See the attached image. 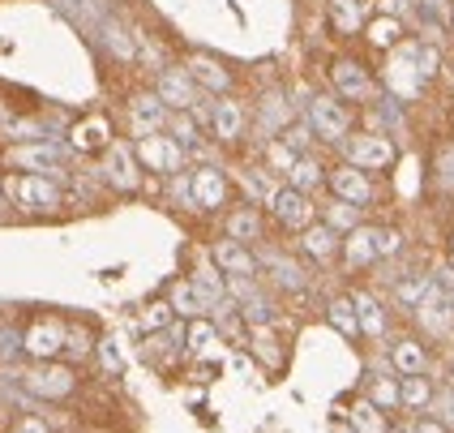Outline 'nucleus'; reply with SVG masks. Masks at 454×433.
<instances>
[{
  "instance_id": "1",
  "label": "nucleus",
  "mask_w": 454,
  "mask_h": 433,
  "mask_svg": "<svg viewBox=\"0 0 454 433\" xmlns=\"http://www.w3.org/2000/svg\"><path fill=\"white\" fill-rule=\"evenodd\" d=\"M4 198L26 210V215H56L60 206H65V189H60V180L51 177H35V172H13V177H4Z\"/></svg>"
},
{
  "instance_id": "2",
  "label": "nucleus",
  "mask_w": 454,
  "mask_h": 433,
  "mask_svg": "<svg viewBox=\"0 0 454 433\" xmlns=\"http://www.w3.org/2000/svg\"><path fill=\"white\" fill-rule=\"evenodd\" d=\"M65 343H69V322L56 318V313L30 318V327L22 331V352L30 360H60Z\"/></svg>"
},
{
  "instance_id": "3",
  "label": "nucleus",
  "mask_w": 454,
  "mask_h": 433,
  "mask_svg": "<svg viewBox=\"0 0 454 433\" xmlns=\"http://www.w3.org/2000/svg\"><path fill=\"white\" fill-rule=\"evenodd\" d=\"M22 386H26V395H35V399L60 404V399H69L77 390V369L65 365V360H39L22 378Z\"/></svg>"
},
{
  "instance_id": "4",
  "label": "nucleus",
  "mask_w": 454,
  "mask_h": 433,
  "mask_svg": "<svg viewBox=\"0 0 454 433\" xmlns=\"http://www.w3.org/2000/svg\"><path fill=\"white\" fill-rule=\"evenodd\" d=\"M22 172H35V177H51L60 180V172H65V163H69V151L60 146V142H22V146H13V154H9Z\"/></svg>"
},
{
  "instance_id": "5",
  "label": "nucleus",
  "mask_w": 454,
  "mask_h": 433,
  "mask_svg": "<svg viewBox=\"0 0 454 433\" xmlns=\"http://www.w3.org/2000/svg\"><path fill=\"white\" fill-rule=\"evenodd\" d=\"M99 172L116 193H133V189L142 185V163H137V151H133L129 142H112V146L103 151Z\"/></svg>"
},
{
  "instance_id": "6",
  "label": "nucleus",
  "mask_w": 454,
  "mask_h": 433,
  "mask_svg": "<svg viewBox=\"0 0 454 433\" xmlns=\"http://www.w3.org/2000/svg\"><path fill=\"white\" fill-rule=\"evenodd\" d=\"M343 154L360 172H381V168L395 163V142L386 133H356V138L343 142Z\"/></svg>"
},
{
  "instance_id": "7",
  "label": "nucleus",
  "mask_w": 454,
  "mask_h": 433,
  "mask_svg": "<svg viewBox=\"0 0 454 433\" xmlns=\"http://www.w3.org/2000/svg\"><path fill=\"white\" fill-rule=\"evenodd\" d=\"M189 193H193V206L202 210V215H215V210H223L227 198H231V180L223 177V168H193V177H189Z\"/></svg>"
},
{
  "instance_id": "8",
  "label": "nucleus",
  "mask_w": 454,
  "mask_h": 433,
  "mask_svg": "<svg viewBox=\"0 0 454 433\" xmlns=\"http://www.w3.org/2000/svg\"><path fill=\"white\" fill-rule=\"evenodd\" d=\"M309 129L322 138V142H348V129H352V116L348 107L330 95H317L309 103Z\"/></svg>"
},
{
  "instance_id": "9",
  "label": "nucleus",
  "mask_w": 454,
  "mask_h": 433,
  "mask_svg": "<svg viewBox=\"0 0 454 433\" xmlns=\"http://www.w3.org/2000/svg\"><path fill=\"white\" fill-rule=\"evenodd\" d=\"M133 151H137V163H146V168L159 172V177H172V172H180V163H184V151H180L168 133H146V138H137Z\"/></svg>"
},
{
  "instance_id": "10",
  "label": "nucleus",
  "mask_w": 454,
  "mask_h": 433,
  "mask_svg": "<svg viewBox=\"0 0 454 433\" xmlns=\"http://www.w3.org/2000/svg\"><path fill=\"white\" fill-rule=\"evenodd\" d=\"M270 215L278 219V228L304 232V228H313V215H317V206H313V198H309V193L292 189V185H283V189L275 193V202H270Z\"/></svg>"
},
{
  "instance_id": "11",
  "label": "nucleus",
  "mask_w": 454,
  "mask_h": 433,
  "mask_svg": "<svg viewBox=\"0 0 454 433\" xmlns=\"http://www.w3.org/2000/svg\"><path fill=\"white\" fill-rule=\"evenodd\" d=\"M210 262L223 271V279H257L262 275V266H257V254H253L249 245H240V240H215V249H210Z\"/></svg>"
},
{
  "instance_id": "12",
  "label": "nucleus",
  "mask_w": 454,
  "mask_h": 433,
  "mask_svg": "<svg viewBox=\"0 0 454 433\" xmlns=\"http://www.w3.org/2000/svg\"><path fill=\"white\" fill-rule=\"evenodd\" d=\"M386 86L399 95V99H416L420 91H425V77L416 69V43H407L390 56V65H386Z\"/></svg>"
},
{
  "instance_id": "13",
  "label": "nucleus",
  "mask_w": 454,
  "mask_h": 433,
  "mask_svg": "<svg viewBox=\"0 0 454 433\" xmlns=\"http://www.w3.org/2000/svg\"><path fill=\"white\" fill-rule=\"evenodd\" d=\"M326 180H330V189H334V198H339V202H352V206L373 202V180L364 177L360 168H352V163H339Z\"/></svg>"
},
{
  "instance_id": "14",
  "label": "nucleus",
  "mask_w": 454,
  "mask_h": 433,
  "mask_svg": "<svg viewBox=\"0 0 454 433\" xmlns=\"http://www.w3.org/2000/svg\"><path fill=\"white\" fill-rule=\"evenodd\" d=\"M129 121H133V129H137V138L163 133L168 121H172V107L159 99V95H133V99H129Z\"/></svg>"
},
{
  "instance_id": "15",
  "label": "nucleus",
  "mask_w": 454,
  "mask_h": 433,
  "mask_svg": "<svg viewBox=\"0 0 454 433\" xmlns=\"http://www.w3.org/2000/svg\"><path fill=\"white\" fill-rule=\"evenodd\" d=\"M257 266H266V271H270V283L283 287V292H304V287H309L304 266L301 262H292L287 254H278V249H266V254L257 257Z\"/></svg>"
},
{
  "instance_id": "16",
  "label": "nucleus",
  "mask_w": 454,
  "mask_h": 433,
  "mask_svg": "<svg viewBox=\"0 0 454 433\" xmlns=\"http://www.w3.org/2000/svg\"><path fill=\"white\" fill-rule=\"evenodd\" d=\"M390 369L399 378H420L429 374V348L420 339H395L390 343Z\"/></svg>"
},
{
  "instance_id": "17",
  "label": "nucleus",
  "mask_w": 454,
  "mask_h": 433,
  "mask_svg": "<svg viewBox=\"0 0 454 433\" xmlns=\"http://www.w3.org/2000/svg\"><path fill=\"white\" fill-rule=\"evenodd\" d=\"M69 146L82 154L107 151V146H112V125H107V116H82V121L69 129Z\"/></svg>"
},
{
  "instance_id": "18",
  "label": "nucleus",
  "mask_w": 454,
  "mask_h": 433,
  "mask_svg": "<svg viewBox=\"0 0 454 433\" xmlns=\"http://www.w3.org/2000/svg\"><path fill=\"white\" fill-rule=\"evenodd\" d=\"M189 283L198 287V296L206 301V309H215L219 301H227V279H223V271L210 262V257H198L193 262V271H189Z\"/></svg>"
},
{
  "instance_id": "19",
  "label": "nucleus",
  "mask_w": 454,
  "mask_h": 433,
  "mask_svg": "<svg viewBox=\"0 0 454 433\" xmlns=\"http://www.w3.org/2000/svg\"><path fill=\"white\" fill-rule=\"evenodd\" d=\"M416 318H420V327H425L429 335H450L454 331V305L437 292V287L416 305Z\"/></svg>"
},
{
  "instance_id": "20",
  "label": "nucleus",
  "mask_w": 454,
  "mask_h": 433,
  "mask_svg": "<svg viewBox=\"0 0 454 433\" xmlns=\"http://www.w3.org/2000/svg\"><path fill=\"white\" fill-rule=\"evenodd\" d=\"M343 262L352 266V271H360V266H373L378 262V228H360L348 232V240H343Z\"/></svg>"
},
{
  "instance_id": "21",
  "label": "nucleus",
  "mask_w": 454,
  "mask_h": 433,
  "mask_svg": "<svg viewBox=\"0 0 454 433\" xmlns=\"http://www.w3.org/2000/svg\"><path fill=\"white\" fill-rule=\"evenodd\" d=\"M223 236L227 240H240V245L262 240V215H257V206H236V210H227Z\"/></svg>"
},
{
  "instance_id": "22",
  "label": "nucleus",
  "mask_w": 454,
  "mask_h": 433,
  "mask_svg": "<svg viewBox=\"0 0 454 433\" xmlns=\"http://www.w3.org/2000/svg\"><path fill=\"white\" fill-rule=\"evenodd\" d=\"M168 305L176 309V318H184V322H198V318H210V309H206V301L198 296V287L189 279H172V287H168Z\"/></svg>"
},
{
  "instance_id": "23",
  "label": "nucleus",
  "mask_w": 454,
  "mask_h": 433,
  "mask_svg": "<svg viewBox=\"0 0 454 433\" xmlns=\"http://www.w3.org/2000/svg\"><path fill=\"white\" fill-rule=\"evenodd\" d=\"M301 249L313 262H330V257L343 249V240H339V232L326 228V224H313V228H304L301 232Z\"/></svg>"
},
{
  "instance_id": "24",
  "label": "nucleus",
  "mask_w": 454,
  "mask_h": 433,
  "mask_svg": "<svg viewBox=\"0 0 454 433\" xmlns=\"http://www.w3.org/2000/svg\"><path fill=\"white\" fill-rule=\"evenodd\" d=\"M154 95L168 103V107H198V91H193V82L180 74V69H168V74L159 77V91Z\"/></svg>"
},
{
  "instance_id": "25",
  "label": "nucleus",
  "mask_w": 454,
  "mask_h": 433,
  "mask_svg": "<svg viewBox=\"0 0 454 433\" xmlns=\"http://www.w3.org/2000/svg\"><path fill=\"white\" fill-rule=\"evenodd\" d=\"M210 322H215V331L223 335V339H231V343H245V335H249V322H245V313H240V305H236L231 296L210 309Z\"/></svg>"
},
{
  "instance_id": "26",
  "label": "nucleus",
  "mask_w": 454,
  "mask_h": 433,
  "mask_svg": "<svg viewBox=\"0 0 454 433\" xmlns=\"http://www.w3.org/2000/svg\"><path fill=\"white\" fill-rule=\"evenodd\" d=\"M330 77H334V91L343 95V99H364L373 86H369V74L356 65V60H339L334 69H330Z\"/></svg>"
},
{
  "instance_id": "27",
  "label": "nucleus",
  "mask_w": 454,
  "mask_h": 433,
  "mask_svg": "<svg viewBox=\"0 0 454 433\" xmlns=\"http://www.w3.org/2000/svg\"><path fill=\"white\" fill-rule=\"evenodd\" d=\"M352 305H356V318H360V335L381 339V335H386V309H381L378 296H369V292H352Z\"/></svg>"
},
{
  "instance_id": "28",
  "label": "nucleus",
  "mask_w": 454,
  "mask_h": 433,
  "mask_svg": "<svg viewBox=\"0 0 454 433\" xmlns=\"http://www.w3.org/2000/svg\"><path fill=\"white\" fill-rule=\"evenodd\" d=\"M210 125H215V138H219V142H236V138L245 133V107H240L236 99L215 103V116H210Z\"/></svg>"
},
{
  "instance_id": "29",
  "label": "nucleus",
  "mask_w": 454,
  "mask_h": 433,
  "mask_svg": "<svg viewBox=\"0 0 454 433\" xmlns=\"http://www.w3.org/2000/svg\"><path fill=\"white\" fill-rule=\"evenodd\" d=\"M219 343H223V335L215 331L210 318H198V322L184 327V352H189V357H206V352H215Z\"/></svg>"
},
{
  "instance_id": "30",
  "label": "nucleus",
  "mask_w": 454,
  "mask_h": 433,
  "mask_svg": "<svg viewBox=\"0 0 454 433\" xmlns=\"http://www.w3.org/2000/svg\"><path fill=\"white\" fill-rule=\"evenodd\" d=\"M249 348L266 369H283V360H287V352H283V343H278V335L270 331V327H257V331L249 335Z\"/></svg>"
},
{
  "instance_id": "31",
  "label": "nucleus",
  "mask_w": 454,
  "mask_h": 433,
  "mask_svg": "<svg viewBox=\"0 0 454 433\" xmlns=\"http://www.w3.org/2000/svg\"><path fill=\"white\" fill-rule=\"evenodd\" d=\"M189 77L202 82L206 91H227V86H231V74H227L215 56H193V60H189Z\"/></svg>"
},
{
  "instance_id": "32",
  "label": "nucleus",
  "mask_w": 454,
  "mask_h": 433,
  "mask_svg": "<svg viewBox=\"0 0 454 433\" xmlns=\"http://www.w3.org/2000/svg\"><path fill=\"white\" fill-rule=\"evenodd\" d=\"M364 399H369L373 408H381V412L403 408V404H399V378H386V374H373V378H369V386H364Z\"/></svg>"
},
{
  "instance_id": "33",
  "label": "nucleus",
  "mask_w": 454,
  "mask_h": 433,
  "mask_svg": "<svg viewBox=\"0 0 454 433\" xmlns=\"http://www.w3.org/2000/svg\"><path fill=\"white\" fill-rule=\"evenodd\" d=\"M172 322H176V309L168 305V296L137 309V331H146V335H163Z\"/></svg>"
},
{
  "instance_id": "34",
  "label": "nucleus",
  "mask_w": 454,
  "mask_h": 433,
  "mask_svg": "<svg viewBox=\"0 0 454 433\" xmlns=\"http://www.w3.org/2000/svg\"><path fill=\"white\" fill-rule=\"evenodd\" d=\"M322 180H326V172H322V163H317L313 154H301V159L292 163V172H287V185L301 189V193H313Z\"/></svg>"
},
{
  "instance_id": "35",
  "label": "nucleus",
  "mask_w": 454,
  "mask_h": 433,
  "mask_svg": "<svg viewBox=\"0 0 454 433\" xmlns=\"http://www.w3.org/2000/svg\"><path fill=\"white\" fill-rule=\"evenodd\" d=\"M433 399H437V390H433V382L420 374V378H399V404L403 408H429Z\"/></svg>"
},
{
  "instance_id": "36",
  "label": "nucleus",
  "mask_w": 454,
  "mask_h": 433,
  "mask_svg": "<svg viewBox=\"0 0 454 433\" xmlns=\"http://www.w3.org/2000/svg\"><path fill=\"white\" fill-rule=\"evenodd\" d=\"M326 318H330V327H334L339 335H348V339L360 335V318H356L352 296H334V301L326 305Z\"/></svg>"
},
{
  "instance_id": "37",
  "label": "nucleus",
  "mask_w": 454,
  "mask_h": 433,
  "mask_svg": "<svg viewBox=\"0 0 454 433\" xmlns=\"http://www.w3.org/2000/svg\"><path fill=\"white\" fill-rule=\"evenodd\" d=\"M348 421H352L356 433H386V412L373 408L369 399H356L352 408H348Z\"/></svg>"
},
{
  "instance_id": "38",
  "label": "nucleus",
  "mask_w": 454,
  "mask_h": 433,
  "mask_svg": "<svg viewBox=\"0 0 454 433\" xmlns=\"http://www.w3.org/2000/svg\"><path fill=\"white\" fill-rule=\"evenodd\" d=\"M330 22L339 26L343 35L360 30V22H364V0H330Z\"/></svg>"
},
{
  "instance_id": "39",
  "label": "nucleus",
  "mask_w": 454,
  "mask_h": 433,
  "mask_svg": "<svg viewBox=\"0 0 454 433\" xmlns=\"http://www.w3.org/2000/svg\"><path fill=\"white\" fill-rule=\"evenodd\" d=\"M433 292V275H411V279H399L395 283V301L407 309H416L425 296Z\"/></svg>"
},
{
  "instance_id": "40",
  "label": "nucleus",
  "mask_w": 454,
  "mask_h": 433,
  "mask_svg": "<svg viewBox=\"0 0 454 433\" xmlns=\"http://www.w3.org/2000/svg\"><path fill=\"white\" fill-rule=\"evenodd\" d=\"M326 228H334V232H356V228H360V206L339 202V198H334V206H326Z\"/></svg>"
},
{
  "instance_id": "41",
  "label": "nucleus",
  "mask_w": 454,
  "mask_h": 433,
  "mask_svg": "<svg viewBox=\"0 0 454 433\" xmlns=\"http://www.w3.org/2000/svg\"><path fill=\"white\" fill-rule=\"evenodd\" d=\"M399 35H403V26L395 22V18H373V22H369V43H373V48L399 43Z\"/></svg>"
},
{
  "instance_id": "42",
  "label": "nucleus",
  "mask_w": 454,
  "mask_h": 433,
  "mask_svg": "<svg viewBox=\"0 0 454 433\" xmlns=\"http://www.w3.org/2000/svg\"><path fill=\"white\" fill-rule=\"evenodd\" d=\"M168 138H172L180 151L189 154L193 146H198V125H193L189 116H172V121H168Z\"/></svg>"
},
{
  "instance_id": "43",
  "label": "nucleus",
  "mask_w": 454,
  "mask_h": 433,
  "mask_svg": "<svg viewBox=\"0 0 454 433\" xmlns=\"http://www.w3.org/2000/svg\"><path fill=\"white\" fill-rule=\"evenodd\" d=\"M90 348H99V339L86 331V327L69 322V343H65V352H69L74 360H82V357H90Z\"/></svg>"
},
{
  "instance_id": "44",
  "label": "nucleus",
  "mask_w": 454,
  "mask_h": 433,
  "mask_svg": "<svg viewBox=\"0 0 454 433\" xmlns=\"http://www.w3.org/2000/svg\"><path fill=\"white\" fill-rule=\"evenodd\" d=\"M95 352H99L103 374H112V378H116V374L125 369V357H121V343H116V339H99V348H95Z\"/></svg>"
},
{
  "instance_id": "45",
  "label": "nucleus",
  "mask_w": 454,
  "mask_h": 433,
  "mask_svg": "<svg viewBox=\"0 0 454 433\" xmlns=\"http://www.w3.org/2000/svg\"><path fill=\"white\" fill-rule=\"evenodd\" d=\"M433 180H437V189H454V146H442V151H437Z\"/></svg>"
},
{
  "instance_id": "46",
  "label": "nucleus",
  "mask_w": 454,
  "mask_h": 433,
  "mask_svg": "<svg viewBox=\"0 0 454 433\" xmlns=\"http://www.w3.org/2000/svg\"><path fill=\"white\" fill-rule=\"evenodd\" d=\"M399 433H450V425L442 416H411Z\"/></svg>"
},
{
  "instance_id": "47",
  "label": "nucleus",
  "mask_w": 454,
  "mask_h": 433,
  "mask_svg": "<svg viewBox=\"0 0 454 433\" xmlns=\"http://www.w3.org/2000/svg\"><path fill=\"white\" fill-rule=\"evenodd\" d=\"M437 65H442V51L429 48V43H416V69H420V77H433Z\"/></svg>"
},
{
  "instance_id": "48",
  "label": "nucleus",
  "mask_w": 454,
  "mask_h": 433,
  "mask_svg": "<svg viewBox=\"0 0 454 433\" xmlns=\"http://www.w3.org/2000/svg\"><path fill=\"white\" fill-rule=\"evenodd\" d=\"M399 249H403V232L378 228V257H395Z\"/></svg>"
},
{
  "instance_id": "49",
  "label": "nucleus",
  "mask_w": 454,
  "mask_h": 433,
  "mask_svg": "<svg viewBox=\"0 0 454 433\" xmlns=\"http://www.w3.org/2000/svg\"><path fill=\"white\" fill-rule=\"evenodd\" d=\"M433 287L454 305V262H442V266L433 271Z\"/></svg>"
},
{
  "instance_id": "50",
  "label": "nucleus",
  "mask_w": 454,
  "mask_h": 433,
  "mask_svg": "<svg viewBox=\"0 0 454 433\" xmlns=\"http://www.w3.org/2000/svg\"><path fill=\"white\" fill-rule=\"evenodd\" d=\"M9 433H51L48 429V421L43 416H35V412H22L13 425H9Z\"/></svg>"
},
{
  "instance_id": "51",
  "label": "nucleus",
  "mask_w": 454,
  "mask_h": 433,
  "mask_svg": "<svg viewBox=\"0 0 454 433\" xmlns=\"http://www.w3.org/2000/svg\"><path fill=\"white\" fill-rule=\"evenodd\" d=\"M283 146L292 154H304V146H309V125H292L287 133H283Z\"/></svg>"
},
{
  "instance_id": "52",
  "label": "nucleus",
  "mask_w": 454,
  "mask_h": 433,
  "mask_svg": "<svg viewBox=\"0 0 454 433\" xmlns=\"http://www.w3.org/2000/svg\"><path fill=\"white\" fill-rule=\"evenodd\" d=\"M330 433H356V429H352L348 416H334V421H330Z\"/></svg>"
},
{
  "instance_id": "53",
  "label": "nucleus",
  "mask_w": 454,
  "mask_h": 433,
  "mask_svg": "<svg viewBox=\"0 0 454 433\" xmlns=\"http://www.w3.org/2000/svg\"><path fill=\"white\" fill-rule=\"evenodd\" d=\"M450 254H454V236H450Z\"/></svg>"
}]
</instances>
